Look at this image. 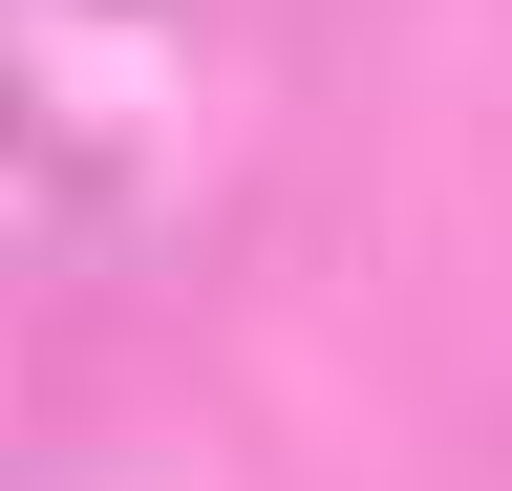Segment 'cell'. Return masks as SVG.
I'll list each match as a JSON object with an SVG mask.
<instances>
[{
  "label": "cell",
  "mask_w": 512,
  "mask_h": 491,
  "mask_svg": "<svg viewBox=\"0 0 512 491\" xmlns=\"http://www.w3.org/2000/svg\"><path fill=\"white\" fill-rule=\"evenodd\" d=\"M235 129L192 0H0V257H171L235 193Z\"/></svg>",
  "instance_id": "obj_1"
}]
</instances>
